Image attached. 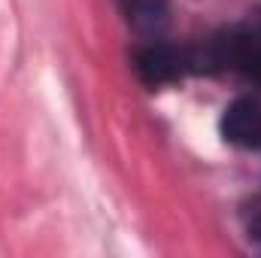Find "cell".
<instances>
[{"label":"cell","mask_w":261,"mask_h":258,"mask_svg":"<svg viewBox=\"0 0 261 258\" xmlns=\"http://www.w3.org/2000/svg\"><path fill=\"white\" fill-rule=\"evenodd\" d=\"M186 58H189V73L237 70L261 82V18L228 28L192 49H186Z\"/></svg>","instance_id":"obj_1"},{"label":"cell","mask_w":261,"mask_h":258,"mask_svg":"<svg viewBox=\"0 0 261 258\" xmlns=\"http://www.w3.org/2000/svg\"><path fill=\"white\" fill-rule=\"evenodd\" d=\"M134 67L146 85L158 88V85L182 79L189 73V58H186V49H176V46L161 43V40H149V46H143L137 52Z\"/></svg>","instance_id":"obj_2"},{"label":"cell","mask_w":261,"mask_h":258,"mask_svg":"<svg viewBox=\"0 0 261 258\" xmlns=\"http://www.w3.org/2000/svg\"><path fill=\"white\" fill-rule=\"evenodd\" d=\"M219 131L237 149H261V100L252 94L231 100L219 119Z\"/></svg>","instance_id":"obj_3"},{"label":"cell","mask_w":261,"mask_h":258,"mask_svg":"<svg viewBox=\"0 0 261 258\" xmlns=\"http://www.w3.org/2000/svg\"><path fill=\"white\" fill-rule=\"evenodd\" d=\"M119 6L137 34H143L146 40H161L170 21L167 0H119Z\"/></svg>","instance_id":"obj_4"},{"label":"cell","mask_w":261,"mask_h":258,"mask_svg":"<svg viewBox=\"0 0 261 258\" xmlns=\"http://www.w3.org/2000/svg\"><path fill=\"white\" fill-rule=\"evenodd\" d=\"M243 231H246V237L261 249V197H252L243 207Z\"/></svg>","instance_id":"obj_5"}]
</instances>
